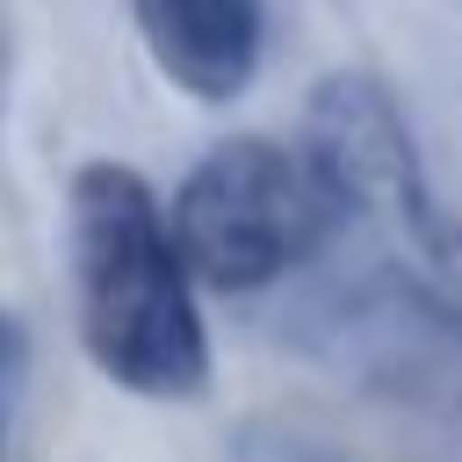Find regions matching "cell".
<instances>
[{"label": "cell", "instance_id": "1", "mask_svg": "<svg viewBox=\"0 0 462 462\" xmlns=\"http://www.w3.org/2000/svg\"><path fill=\"white\" fill-rule=\"evenodd\" d=\"M65 253L79 296L87 361L130 397H202L209 332L195 310V274L166 231V202L123 159H87L65 188Z\"/></svg>", "mask_w": 462, "mask_h": 462}, {"label": "cell", "instance_id": "2", "mask_svg": "<svg viewBox=\"0 0 462 462\" xmlns=\"http://www.w3.org/2000/svg\"><path fill=\"white\" fill-rule=\"evenodd\" d=\"M166 231L180 245V267L202 289L253 296V289L296 274L303 260H318L346 231V217L296 144L224 137L173 188Z\"/></svg>", "mask_w": 462, "mask_h": 462}, {"label": "cell", "instance_id": "3", "mask_svg": "<svg viewBox=\"0 0 462 462\" xmlns=\"http://www.w3.org/2000/svg\"><path fill=\"white\" fill-rule=\"evenodd\" d=\"M296 152L318 166V180L332 188L346 224H375L397 253L440 217L433 188H426V159L419 137L404 123V101L390 94V79L339 65L310 87L303 101V137Z\"/></svg>", "mask_w": 462, "mask_h": 462}, {"label": "cell", "instance_id": "4", "mask_svg": "<svg viewBox=\"0 0 462 462\" xmlns=\"http://www.w3.org/2000/svg\"><path fill=\"white\" fill-rule=\"evenodd\" d=\"M152 65L195 101H238L267 51V0H130Z\"/></svg>", "mask_w": 462, "mask_h": 462}, {"label": "cell", "instance_id": "5", "mask_svg": "<svg viewBox=\"0 0 462 462\" xmlns=\"http://www.w3.org/2000/svg\"><path fill=\"white\" fill-rule=\"evenodd\" d=\"M397 260H404V289H411L440 325L462 332V224H455V217H433Z\"/></svg>", "mask_w": 462, "mask_h": 462}, {"label": "cell", "instance_id": "6", "mask_svg": "<svg viewBox=\"0 0 462 462\" xmlns=\"http://www.w3.org/2000/svg\"><path fill=\"white\" fill-rule=\"evenodd\" d=\"M231 462H339V455L318 433H303V426H245Z\"/></svg>", "mask_w": 462, "mask_h": 462}, {"label": "cell", "instance_id": "7", "mask_svg": "<svg viewBox=\"0 0 462 462\" xmlns=\"http://www.w3.org/2000/svg\"><path fill=\"white\" fill-rule=\"evenodd\" d=\"M22 368H29V339L0 310V455H7V419H14V397H22Z\"/></svg>", "mask_w": 462, "mask_h": 462}]
</instances>
